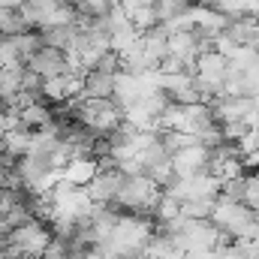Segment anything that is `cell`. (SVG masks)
Here are the masks:
<instances>
[{"instance_id": "1", "label": "cell", "mask_w": 259, "mask_h": 259, "mask_svg": "<svg viewBox=\"0 0 259 259\" xmlns=\"http://www.w3.org/2000/svg\"><path fill=\"white\" fill-rule=\"evenodd\" d=\"M52 241H55L52 229H49L42 220L30 217V220H24L21 226H15V229L6 235V241L0 244V253L9 256V259H39L49 250Z\"/></svg>"}, {"instance_id": "2", "label": "cell", "mask_w": 259, "mask_h": 259, "mask_svg": "<svg viewBox=\"0 0 259 259\" xmlns=\"http://www.w3.org/2000/svg\"><path fill=\"white\" fill-rule=\"evenodd\" d=\"M160 187L148 178V175H124V184H121V193H118V205L127 208L130 214H142V217H151L157 199H160Z\"/></svg>"}, {"instance_id": "3", "label": "cell", "mask_w": 259, "mask_h": 259, "mask_svg": "<svg viewBox=\"0 0 259 259\" xmlns=\"http://www.w3.org/2000/svg\"><path fill=\"white\" fill-rule=\"evenodd\" d=\"M27 30L39 27V30H52V27H61V24H72L75 21V12L72 6H64L58 0H24L18 6Z\"/></svg>"}, {"instance_id": "4", "label": "cell", "mask_w": 259, "mask_h": 259, "mask_svg": "<svg viewBox=\"0 0 259 259\" xmlns=\"http://www.w3.org/2000/svg\"><path fill=\"white\" fill-rule=\"evenodd\" d=\"M208 160H211V151L205 145H187L181 151H175L169 157L172 163V178H190V175H199V172H208Z\"/></svg>"}, {"instance_id": "5", "label": "cell", "mask_w": 259, "mask_h": 259, "mask_svg": "<svg viewBox=\"0 0 259 259\" xmlns=\"http://www.w3.org/2000/svg\"><path fill=\"white\" fill-rule=\"evenodd\" d=\"M121 184H124V175H121L118 169L106 166V169H100V172L94 175V181H91L84 190H88V196H91L94 208H106V205H112V202L118 199Z\"/></svg>"}, {"instance_id": "6", "label": "cell", "mask_w": 259, "mask_h": 259, "mask_svg": "<svg viewBox=\"0 0 259 259\" xmlns=\"http://www.w3.org/2000/svg\"><path fill=\"white\" fill-rule=\"evenodd\" d=\"M24 69H27L30 75H36L39 81L55 78V75H64V72H66V55H64V52H58V49L39 46V49L24 61Z\"/></svg>"}, {"instance_id": "7", "label": "cell", "mask_w": 259, "mask_h": 259, "mask_svg": "<svg viewBox=\"0 0 259 259\" xmlns=\"http://www.w3.org/2000/svg\"><path fill=\"white\" fill-rule=\"evenodd\" d=\"M97 172H100V163L94 157H75V160H69L64 169H61V181L69 184V187H81L84 190L94 181Z\"/></svg>"}, {"instance_id": "8", "label": "cell", "mask_w": 259, "mask_h": 259, "mask_svg": "<svg viewBox=\"0 0 259 259\" xmlns=\"http://www.w3.org/2000/svg\"><path fill=\"white\" fill-rule=\"evenodd\" d=\"M139 46H142L145 58L151 61V66H160L163 58H169V36L160 27H154L148 33H139Z\"/></svg>"}, {"instance_id": "9", "label": "cell", "mask_w": 259, "mask_h": 259, "mask_svg": "<svg viewBox=\"0 0 259 259\" xmlns=\"http://www.w3.org/2000/svg\"><path fill=\"white\" fill-rule=\"evenodd\" d=\"M112 88H115V75L91 69V72H84L81 97H88V100H112Z\"/></svg>"}, {"instance_id": "10", "label": "cell", "mask_w": 259, "mask_h": 259, "mask_svg": "<svg viewBox=\"0 0 259 259\" xmlns=\"http://www.w3.org/2000/svg\"><path fill=\"white\" fill-rule=\"evenodd\" d=\"M187 0H154V18H157V27H163V24H169L172 18H178L181 12H187Z\"/></svg>"}, {"instance_id": "11", "label": "cell", "mask_w": 259, "mask_h": 259, "mask_svg": "<svg viewBox=\"0 0 259 259\" xmlns=\"http://www.w3.org/2000/svg\"><path fill=\"white\" fill-rule=\"evenodd\" d=\"M27 33V24L18 9H0V36H18Z\"/></svg>"}, {"instance_id": "12", "label": "cell", "mask_w": 259, "mask_h": 259, "mask_svg": "<svg viewBox=\"0 0 259 259\" xmlns=\"http://www.w3.org/2000/svg\"><path fill=\"white\" fill-rule=\"evenodd\" d=\"M238 202H241V205H247L253 214L259 211V172L241 178V193H238Z\"/></svg>"}, {"instance_id": "13", "label": "cell", "mask_w": 259, "mask_h": 259, "mask_svg": "<svg viewBox=\"0 0 259 259\" xmlns=\"http://www.w3.org/2000/svg\"><path fill=\"white\" fill-rule=\"evenodd\" d=\"M211 205H214V202H184V205H181V214H184L187 220H208Z\"/></svg>"}, {"instance_id": "14", "label": "cell", "mask_w": 259, "mask_h": 259, "mask_svg": "<svg viewBox=\"0 0 259 259\" xmlns=\"http://www.w3.org/2000/svg\"><path fill=\"white\" fill-rule=\"evenodd\" d=\"M217 259H250L238 244H223V247H217Z\"/></svg>"}, {"instance_id": "15", "label": "cell", "mask_w": 259, "mask_h": 259, "mask_svg": "<svg viewBox=\"0 0 259 259\" xmlns=\"http://www.w3.org/2000/svg\"><path fill=\"white\" fill-rule=\"evenodd\" d=\"M187 259H217V250H190Z\"/></svg>"}, {"instance_id": "16", "label": "cell", "mask_w": 259, "mask_h": 259, "mask_svg": "<svg viewBox=\"0 0 259 259\" xmlns=\"http://www.w3.org/2000/svg\"><path fill=\"white\" fill-rule=\"evenodd\" d=\"M69 259H106L100 250H84V253H72Z\"/></svg>"}, {"instance_id": "17", "label": "cell", "mask_w": 259, "mask_h": 259, "mask_svg": "<svg viewBox=\"0 0 259 259\" xmlns=\"http://www.w3.org/2000/svg\"><path fill=\"white\" fill-rule=\"evenodd\" d=\"M256 259H259V256H256Z\"/></svg>"}]
</instances>
